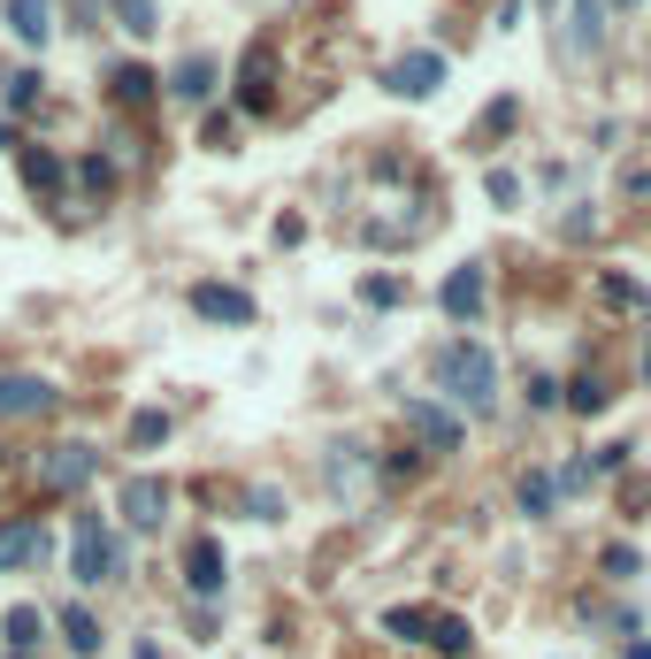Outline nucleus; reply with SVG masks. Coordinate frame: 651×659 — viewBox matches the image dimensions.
Listing matches in <instances>:
<instances>
[{
    "label": "nucleus",
    "instance_id": "obj_1",
    "mask_svg": "<svg viewBox=\"0 0 651 659\" xmlns=\"http://www.w3.org/2000/svg\"><path fill=\"white\" fill-rule=\"evenodd\" d=\"M376 177H384L391 193L368 199L361 238H368V246H414V238L437 223V199H430V185H422V177H414V161H398V154H376Z\"/></svg>",
    "mask_w": 651,
    "mask_h": 659
},
{
    "label": "nucleus",
    "instance_id": "obj_2",
    "mask_svg": "<svg viewBox=\"0 0 651 659\" xmlns=\"http://www.w3.org/2000/svg\"><path fill=\"white\" fill-rule=\"evenodd\" d=\"M430 368H437V384H445L467 414H483V406L499 399V353H491V345H475V337H445Z\"/></svg>",
    "mask_w": 651,
    "mask_h": 659
},
{
    "label": "nucleus",
    "instance_id": "obj_3",
    "mask_svg": "<svg viewBox=\"0 0 651 659\" xmlns=\"http://www.w3.org/2000/svg\"><path fill=\"white\" fill-rule=\"evenodd\" d=\"M384 637L422 645V652H437V659H467V645H475L460 613H430V606H391V613H384Z\"/></svg>",
    "mask_w": 651,
    "mask_h": 659
},
{
    "label": "nucleus",
    "instance_id": "obj_4",
    "mask_svg": "<svg viewBox=\"0 0 651 659\" xmlns=\"http://www.w3.org/2000/svg\"><path fill=\"white\" fill-rule=\"evenodd\" d=\"M116 568H124V544H116L108 514H69V576L77 583H116Z\"/></svg>",
    "mask_w": 651,
    "mask_h": 659
},
{
    "label": "nucleus",
    "instance_id": "obj_5",
    "mask_svg": "<svg viewBox=\"0 0 651 659\" xmlns=\"http://www.w3.org/2000/svg\"><path fill=\"white\" fill-rule=\"evenodd\" d=\"M445 77H453V69H445V55H437V47H414V55L384 62V92H398V100H430Z\"/></svg>",
    "mask_w": 651,
    "mask_h": 659
},
{
    "label": "nucleus",
    "instance_id": "obj_6",
    "mask_svg": "<svg viewBox=\"0 0 651 659\" xmlns=\"http://www.w3.org/2000/svg\"><path fill=\"white\" fill-rule=\"evenodd\" d=\"M100 475V453L92 445H55V453H39V491H85Z\"/></svg>",
    "mask_w": 651,
    "mask_h": 659
},
{
    "label": "nucleus",
    "instance_id": "obj_7",
    "mask_svg": "<svg viewBox=\"0 0 651 659\" xmlns=\"http://www.w3.org/2000/svg\"><path fill=\"white\" fill-rule=\"evenodd\" d=\"M55 406H62V392L47 376H0V422H39Z\"/></svg>",
    "mask_w": 651,
    "mask_h": 659
},
{
    "label": "nucleus",
    "instance_id": "obj_8",
    "mask_svg": "<svg viewBox=\"0 0 651 659\" xmlns=\"http://www.w3.org/2000/svg\"><path fill=\"white\" fill-rule=\"evenodd\" d=\"M406 422H414V437H422L430 453H460V445H467V422L445 414V406H430V399H406Z\"/></svg>",
    "mask_w": 651,
    "mask_h": 659
},
{
    "label": "nucleus",
    "instance_id": "obj_9",
    "mask_svg": "<svg viewBox=\"0 0 651 659\" xmlns=\"http://www.w3.org/2000/svg\"><path fill=\"white\" fill-rule=\"evenodd\" d=\"M238 108H246V116H268V108H276V47H254V55L238 62Z\"/></svg>",
    "mask_w": 651,
    "mask_h": 659
},
{
    "label": "nucleus",
    "instance_id": "obj_10",
    "mask_svg": "<svg viewBox=\"0 0 651 659\" xmlns=\"http://www.w3.org/2000/svg\"><path fill=\"white\" fill-rule=\"evenodd\" d=\"M124 514H130V529H161L169 522V483H161V475H130L124 483Z\"/></svg>",
    "mask_w": 651,
    "mask_h": 659
},
{
    "label": "nucleus",
    "instance_id": "obj_11",
    "mask_svg": "<svg viewBox=\"0 0 651 659\" xmlns=\"http://www.w3.org/2000/svg\"><path fill=\"white\" fill-rule=\"evenodd\" d=\"M437 307H445L453 323H475V315H483V262H460L453 276H445V292H437Z\"/></svg>",
    "mask_w": 651,
    "mask_h": 659
},
{
    "label": "nucleus",
    "instance_id": "obj_12",
    "mask_svg": "<svg viewBox=\"0 0 651 659\" xmlns=\"http://www.w3.org/2000/svg\"><path fill=\"white\" fill-rule=\"evenodd\" d=\"M193 315H207V323H254V292H238V284H193Z\"/></svg>",
    "mask_w": 651,
    "mask_h": 659
},
{
    "label": "nucleus",
    "instance_id": "obj_13",
    "mask_svg": "<svg viewBox=\"0 0 651 659\" xmlns=\"http://www.w3.org/2000/svg\"><path fill=\"white\" fill-rule=\"evenodd\" d=\"M31 560H47V529L31 522V514L23 522H0V576L8 568H31Z\"/></svg>",
    "mask_w": 651,
    "mask_h": 659
},
{
    "label": "nucleus",
    "instance_id": "obj_14",
    "mask_svg": "<svg viewBox=\"0 0 651 659\" xmlns=\"http://www.w3.org/2000/svg\"><path fill=\"white\" fill-rule=\"evenodd\" d=\"M185 591H193V598L223 591V544H215V537H199L193 552H185Z\"/></svg>",
    "mask_w": 651,
    "mask_h": 659
},
{
    "label": "nucleus",
    "instance_id": "obj_15",
    "mask_svg": "<svg viewBox=\"0 0 651 659\" xmlns=\"http://www.w3.org/2000/svg\"><path fill=\"white\" fill-rule=\"evenodd\" d=\"M8 31L23 47H47L55 39V0H8Z\"/></svg>",
    "mask_w": 651,
    "mask_h": 659
},
{
    "label": "nucleus",
    "instance_id": "obj_16",
    "mask_svg": "<svg viewBox=\"0 0 651 659\" xmlns=\"http://www.w3.org/2000/svg\"><path fill=\"white\" fill-rule=\"evenodd\" d=\"M154 85H161V77H154L146 62L108 69V100H124V108H146V100H154Z\"/></svg>",
    "mask_w": 651,
    "mask_h": 659
},
{
    "label": "nucleus",
    "instance_id": "obj_17",
    "mask_svg": "<svg viewBox=\"0 0 651 659\" xmlns=\"http://www.w3.org/2000/svg\"><path fill=\"white\" fill-rule=\"evenodd\" d=\"M169 92H177L185 108H199V100L215 92V62H207V55H185V62H177V77H169Z\"/></svg>",
    "mask_w": 651,
    "mask_h": 659
},
{
    "label": "nucleus",
    "instance_id": "obj_18",
    "mask_svg": "<svg viewBox=\"0 0 651 659\" xmlns=\"http://www.w3.org/2000/svg\"><path fill=\"white\" fill-rule=\"evenodd\" d=\"M568 39H575V55H598V47H605V0H575Z\"/></svg>",
    "mask_w": 651,
    "mask_h": 659
},
{
    "label": "nucleus",
    "instance_id": "obj_19",
    "mask_svg": "<svg viewBox=\"0 0 651 659\" xmlns=\"http://www.w3.org/2000/svg\"><path fill=\"white\" fill-rule=\"evenodd\" d=\"M62 177H69L62 154H47V146H23V185H31V193H55Z\"/></svg>",
    "mask_w": 651,
    "mask_h": 659
},
{
    "label": "nucleus",
    "instance_id": "obj_20",
    "mask_svg": "<svg viewBox=\"0 0 651 659\" xmlns=\"http://www.w3.org/2000/svg\"><path fill=\"white\" fill-rule=\"evenodd\" d=\"M39 629H47V613H39V606H8V629H0V637H8V652H31V645H39Z\"/></svg>",
    "mask_w": 651,
    "mask_h": 659
},
{
    "label": "nucleus",
    "instance_id": "obj_21",
    "mask_svg": "<svg viewBox=\"0 0 651 659\" xmlns=\"http://www.w3.org/2000/svg\"><path fill=\"white\" fill-rule=\"evenodd\" d=\"M108 8H116V23H124L130 39H154L161 31V8L154 0H108Z\"/></svg>",
    "mask_w": 651,
    "mask_h": 659
},
{
    "label": "nucleus",
    "instance_id": "obj_22",
    "mask_svg": "<svg viewBox=\"0 0 651 659\" xmlns=\"http://www.w3.org/2000/svg\"><path fill=\"white\" fill-rule=\"evenodd\" d=\"M62 637H69V652H77V659L100 652V621H92L85 606H69V613H62Z\"/></svg>",
    "mask_w": 651,
    "mask_h": 659
},
{
    "label": "nucleus",
    "instance_id": "obj_23",
    "mask_svg": "<svg viewBox=\"0 0 651 659\" xmlns=\"http://www.w3.org/2000/svg\"><path fill=\"white\" fill-rule=\"evenodd\" d=\"M568 406H575V414H605V406H613V384H605V376H575V384H568Z\"/></svg>",
    "mask_w": 651,
    "mask_h": 659
},
{
    "label": "nucleus",
    "instance_id": "obj_24",
    "mask_svg": "<svg viewBox=\"0 0 651 659\" xmlns=\"http://www.w3.org/2000/svg\"><path fill=\"white\" fill-rule=\"evenodd\" d=\"M0 100H8V108H31V100H39V69H8V77H0Z\"/></svg>",
    "mask_w": 651,
    "mask_h": 659
},
{
    "label": "nucleus",
    "instance_id": "obj_25",
    "mask_svg": "<svg viewBox=\"0 0 651 659\" xmlns=\"http://www.w3.org/2000/svg\"><path fill=\"white\" fill-rule=\"evenodd\" d=\"M161 437H169V414L161 406H138L130 414V445H161Z\"/></svg>",
    "mask_w": 651,
    "mask_h": 659
},
{
    "label": "nucleus",
    "instance_id": "obj_26",
    "mask_svg": "<svg viewBox=\"0 0 651 659\" xmlns=\"http://www.w3.org/2000/svg\"><path fill=\"white\" fill-rule=\"evenodd\" d=\"M521 514H552V475H521Z\"/></svg>",
    "mask_w": 651,
    "mask_h": 659
},
{
    "label": "nucleus",
    "instance_id": "obj_27",
    "mask_svg": "<svg viewBox=\"0 0 651 659\" xmlns=\"http://www.w3.org/2000/svg\"><path fill=\"white\" fill-rule=\"evenodd\" d=\"M361 299H368V307H398L406 284H398V276H361Z\"/></svg>",
    "mask_w": 651,
    "mask_h": 659
},
{
    "label": "nucleus",
    "instance_id": "obj_28",
    "mask_svg": "<svg viewBox=\"0 0 651 659\" xmlns=\"http://www.w3.org/2000/svg\"><path fill=\"white\" fill-rule=\"evenodd\" d=\"M483 193H491V207H514L521 177H514V169H483Z\"/></svg>",
    "mask_w": 651,
    "mask_h": 659
},
{
    "label": "nucleus",
    "instance_id": "obj_29",
    "mask_svg": "<svg viewBox=\"0 0 651 659\" xmlns=\"http://www.w3.org/2000/svg\"><path fill=\"white\" fill-rule=\"evenodd\" d=\"M637 568H644V552H637V544H605V576H613V583H629Z\"/></svg>",
    "mask_w": 651,
    "mask_h": 659
},
{
    "label": "nucleus",
    "instance_id": "obj_30",
    "mask_svg": "<svg viewBox=\"0 0 651 659\" xmlns=\"http://www.w3.org/2000/svg\"><path fill=\"white\" fill-rule=\"evenodd\" d=\"M621 199L651 207V161H629V169H621Z\"/></svg>",
    "mask_w": 651,
    "mask_h": 659
},
{
    "label": "nucleus",
    "instance_id": "obj_31",
    "mask_svg": "<svg viewBox=\"0 0 651 659\" xmlns=\"http://www.w3.org/2000/svg\"><path fill=\"white\" fill-rule=\"evenodd\" d=\"M605 299H613V307H644L651 292L637 284V276H605Z\"/></svg>",
    "mask_w": 651,
    "mask_h": 659
},
{
    "label": "nucleus",
    "instance_id": "obj_32",
    "mask_svg": "<svg viewBox=\"0 0 651 659\" xmlns=\"http://www.w3.org/2000/svg\"><path fill=\"white\" fill-rule=\"evenodd\" d=\"M621 461H629V445H598V453H590V475H613Z\"/></svg>",
    "mask_w": 651,
    "mask_h": 659
},
{
    "label": "nucleus",
    "instance_id": "obj_33",
    "mask_svg": "<svg viewBox=\"0 0 651 659\" xmlns=\"http://www.w3.org/2000/svg\"><path fill=\"white\" fill-rule=\"evenodd\" d=\"M85 185H92V193H108V185H116V161H100V154H92V161H85Z\"/></svg>",
    "mask_w": 651,
    "mask_h": 659
},
{
    "label": "nucleus",
    "instance_id": "obj_34",
    "mask_svg": "<svg viewBox=\"0 0 651 659\" xmlns=\"http://www.w3.org/2000/svg\"><path fill=\"white\" fill-rule=\"evenodd\" d=\"M254 514H260V522H276V514H284V491H268V483H260V491H254Z\"/></svg>",
    "mask_w": 651,
    "mask_h": 659
},
{
    "label": "nucleus",
    "instance_id": "obj_35",
    "mask_svg": "<svg viewBox=\"0 0 651 659\" xmlns=\"http://www.w3.org/2000/svg\"><path fill=\"white\" fill-rule=\"evenodd\" d=\"M621 659H651V645H644V637H637V645H629V652H621Z\"/></svg>",
    "mask_w": 651,
    "mask_h": 659
},
{
    "label": "nucleus",
    "instance_id": "obj_36",
    "mask_svg": "<svg viewBox=\"0 0 651 659\" xmlns=\"http://www.w3.org/2000/svg\"><path fill=\"white\" fill-rule=\"evenodd\" d=\"M0 659H31V652H0Z\"/></svg>",
    "mask_w": 651,
    "mask_h": 659
},
{
    "label": "nucleus",
    "instance_id": "obj_37",
    "mask_svg": "<svg viewBox=\"0 0 651 659\" xmlns=\"http://www.w3.org/2000/svg\"><path fill=\"white\" fill-rule=\"evenodd\" d=\"M621 8H644V0H621Z\"/></svg>",
    "mask_w": 651,
    "mask_h": 659
},
{
    "label": "nucleus",
    "instance_id": "obj_38",
    "mask_svg": "<svg viewBox=\"0 0 651 659\" xmlns=\"http://www.w3.org/2000/svg\"><path fill=\"white\" fill-rule=\"evenodd\" d=\"M644 376H651V353H644Z\"/></svg>",
    "mask_w": 651,
    "mask_h": 659
}]
</instances>
